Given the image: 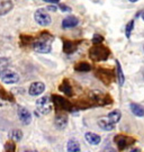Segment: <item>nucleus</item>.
Masks as SVG:
<instances>
[{"label": "nucleus", "mask_w": 144, "mask_h": 152, "mask_svg": "<svg viewBox=\"0 0 144 152\" xmlns=\"http://www.w3.org/2000/svg\"><path fill=\"white\" fill-rule=\"evenodd\" d=\"M52 41H53V36L50 33H42L33 42V49H34L35 52L41 53V54L50 53L51 50H52Z\"/></svg>", "instance_id": "nucleus-1"}, {"label": "nucleus", "mask_w": 144, "mask_h": 152, "mask_svg": "<svg viewBox=\"0 0 144 152\" xmlns=\"http://www.w3.org/2000/svg\"><path fill=\"white\" fill-rule=\"evenodd\" d=\"M110 54L109 50L106 46H104L102 44H95L90 50H89V58L92 61H105L108 59V56Z\"/></svg>", "instance_id": "nucleus-2"}, {"label": "nucleus", "mask_w": 144, "mask_h": 152, "mask_svg": "<svg viewBox=\"0 0 144 152\" xmlns=\"http://www.w3.org/2000/svg\"><path fill=\"white\" fill-rule=\"evenodd\" d=\"M36 109L37 113L42 115H48L53 109V102L50 96H43L36 100Z\"/></svg>", "instance_id": "nucleus-3"}, {"label": "nucleus", "mask_w": 144, "mask_h": 152, "mask_svg": "<svg viewBox=\"0 0 144 152\" xmlns=\"http://www.w3.org/2000/svg\"><path fill=\"white\" fill-rule=\"evenodd\" d=\"M114 141L116 143L118 150H125V149L129 148L131 145H133L136 140L134 137H131V136L118 134V135H116L114 137Z\"/></svg>", "instance_id": "nucleus-4"}, {"label": "nucleus", "mask_w": 144, "mask_h": 152, "mask_svg": "<svg viewBox=\"0 0 144 152\" xmlns=\"http://www.w3.org/2000/svg\"><path fill=\"white\" fill-rule=\"evenodd\" d=\"M51 98H52L53 105L60 110H69V112H71L73 109L72 104L70 103L67 98H63L62 96H59V95H53Z\"/></svg>", "instance_id": "nucleus-5"}, {"label": "nucleus", "mask_w": 144, "mask_h": 152, "mask_svg": "<svg viewBox=\"0 0 144 152\" xmlns=\"http://www.w3.org/2000/svg\"><path fill=\"white\" fill-rule=\"evenodd\" d=\"M34 18H35V22L37 23L38 25H41V26H48L52 22L51 16L48 15V10L44 9V8H39V9L35 11Z\"/></svg>", "instance_id": "nucleus-6"}, {"label": "nucleus", "mask_w": 144, "mask_h": 152, "mask_svg": "<svg viewBox=\"0 0 144 152\" xmlns=\"http://www.w3.org/2000/svg\"><path fill=\"white\" fill-rule=\"evenodd\" d=\"M0 79H1V81L4 82V83L14 85V83H17V82L19 81L20 77H19V75H18L17 72H15V71L7 69L5 72H2V73L0 75Z\"/></svg>", "instance_id": "nucleus-7"}, {"label": "nucleus", "mask_w": 144, "mask_h": 152, "mask_svg": "<svg viewBox=\"0 0 144 152\" xmlns=\"http://www.w3.org/2000/svg\"><path fill=\"white\" fill-rule=\"evenodd\" d=\"M17 115H18V118L24 125H29L32 123V114L31 112L27 108L23 107V106H18L17 108Z\"/></svg>", "instance_id": "nucleus-8"}, {"label": "nucleus", "mask_w": 144, "mask_h": 152, "mask_svg": "<svg viewBox=\"0 0 144 152\" xmlns=\"http://www.w3.org/2000/svg\"><path fill=\"white\" fill-rule=\"evenodd\" d=\"M44 91H45V85L41 81L33 82L32 85L29 86V88H28V94L31 96H34V97L42 95Z\"/></svg>", "instance_id": "nucleus-9"}, {"label": "nucleus", "mask_w": 144, "mask_h": 152, "mask_svg": "<svg viewBox=\"0 0 144 152\" xmlns=\"http://www.w3.org/2000/svg\"><path fill=\"white\" fill-rule=\"evenodd\" d=\"M68 122H69L68 115L63 114V113H59L54 118V125L59 130H64L67 127V125H68Z\"/></svg>", "instance_id": "nucleus-10"}, {"label": "nucleus", "mask_w": 144, "mask_h": 152, "mask_svg": "<svg viewBox=\"0 0 144 152\" xmlns=\"http://www.w3.org/2000/svg\"><path fill=\"white\" fill-rule=\"evenodd\" d=\"M91 97H92V99H94L95 103L99 104L100 106L107 105V104H109L110 102H112L108 95H105V94H102V92H95Z\"/></svg>", "instance_id": "nucleus-11"}, {"label": "nucleus", "mask_w": 144, "mask_h": 152, "mask_svg": "<svg viewBox=\"0 0 144 152\" xmlns=\"http://www.w3.org/2000/svg\"><path fill=\"white\" fill-rule=\"evenodd\" d=\"M85 139L90 145H98L102 142L100 135H98V134L94 133V132H87L85 134Z\"/></svg>", "instance_id": "nucleus-12"}, {"label": "nucleus", "mask_w": 144, "mask_h": 152, "mask_svg": "<svg viewBox=\"0 0 144 152\" xmlns=\"http://www.w3.org/2000/svg\"><path fill=\"white\" fill-rule=\"evenodd\" d=\"M79 24V19L75 16H68L62 20V27L68 29V28H73Z\"/></svg>", "instance_id": "nucleus-13"}, {"label": "nucleus", "mask_w": 144, "mask_h": 152, "mask_svg": "<svg viewBox=\"0 0 144 152\" xmlns=\"http://www.w3.org/2000/svg\"><path fill=\"white\" fill-rule=\"evenodd\" d=\"M14 8V4L11 0H2L0 2V16H5Z\"/></svg>", "instance_id": "nucleus-14"}, {"label": "nucleus", "mask_w": 144, "mask_h": 152, "mask_svg": "<svg viewBox=\"0 0 144 152\" xmlns=\"http://www.w3.org/2000/svg\"><path fill=\"white\" fill-rule=\"evenodd\" d=\"M78 45L69 39H63V52L65 54H72L77 51Z\"/></svg>", "instance_id": "nucleus-15"}, {"label": "nucleus", "mask_w": 144, "mask_h": 152, "mask_svg": "<svg viewBox=\"0 0 144 152\" xmlns=\"http://www.w3.org/2000/svg\"><path fill=\"white\" fill-rule=\"evenodd\" d=\"M98 126L104 131H113L115 129V124H113L107 117L100 118V120L98 121Z\"/></svg>", "instance_id": "nucleus-16"}, {"label": "nucleus", "mask_w": 144, "mask_h": 152, "mask_svg": "<svg viewBox=\"0 0 144 152\" xmlns=\"http://www.w3.org/2000/svg\"><path fill=\"white\" fill-rule=\"evenodd\" d=\"M60 91H62L68 97H71L73 95V90H72V86L70 85V82L68 80H63V82L60 85Z\"/></svg>", "instance_id": "nucleus-17"}, {"label": "nucleus", "mask_w": 144, "mask_h": 152, "mask_svg": "<svg viewBox=\"0 0 144 152\" xmlns=\"http://www.w3.org/2000/svg\"><path fill=\"white\" fill-rule=\"evenodd\" d=\"M67 151L68 152H81V147L79 142L75 139H71L67 143Z\"/></svg>", "instance_id": "nucleus-18"}, {"label": "nucleus", "mask_w": 144, "mask_h": 152, "mask_svg": "<svg viewBox=\"0 0 144 152\" xmlns=\"http://www.w3.org/2000/svg\"><path fill=\"white\" fill-rule=\"evenodd\" d=\"M129 108H131V112L135 116H137V117H143L144 116V107L142 105L136 103H132L129 105Z\"/></svg>", "instance_id": "nucleus-19"}, {"label": "nucleus", "mask_w": 144, "mask_h": 152, "mask_svg": "<svg viewBox=\"0 0 144 152\" xmlns=\"http://www.w3.org/2000/svg\"><path fill=\"white\" fill-rule=\"evenodd\" d=\"M107 118L112 122L113 124H117L122 118V112L119 109H114L109 114L107 115Z\"/></svg>", "instance_id": "nucleus-20"}, {"label": "nucleus", "mask_w": 144, "mask_h": 152, "mask_svg": "<svg viewBox=\"0 0 144 152\" xmlns=\"http://www.w3.org/2000/svg\"><path fill=\"white\" fill-rule=\"evenodd\" d=\"M75 70L77 72H89L91 70V65L88 63V62H78L77 64L75 65Z\"/></svg>", "instance_id": "nucleus-21"}, {"label": "nucleus", "mask_w": 144, "mask_h": 152, "mask_svg": "<svg viewBox=\"0 0 144 152\" xmlns=\"http://www.w3.org/2000/svg\"><path fill=\"white\" fill-rule=\"evenodd\" d=\"M9 139L12 140L14 142H20L23 140V132L18 129H15V130H11L9 132Z\"/></svg>", "instance_id": "nucleus-22"}, {"label": "nucleus", "mask_w": 144, "mask_h": 152, "mask_svg": "<svg viewBox=\"0 0 144 152\" xmlns=\"http://www.w3.org/2000/svg\"><path fill=\"white\" fill-rule=\"evenodd\" d=\"M116 75H117V80L119 86H123L124 82H125V76H124L122 66H121V63H119L118 60L116 61Z\"/></svg>", "instance_id": "nucleus-23"}, {"label": "nucleus", "mask_w": 144, "mask_h": 152, "mask_svg": "<svg viewBox=\"0 0 144 152\" xmlns=\"http://www.w3.org/2000/svg\"><path fill=\"white\" fill-rule=\"evenodd\" d=\"M104 71H105V75H102L100 71L97 70V76L99 77V79L102 81H104L106 85H108V83H110V80H112V75H110V72L108 70H104Z\"/></svg>", "instance_id": "nucleus-24"}, {"label": "nucleus", "mask_w": 144, "mask_h": 152, "mask_svg": "<svg viewBox=\"0 0 144 152\" xmlns=\"http://www.w3.org/2000/svg\"><path fill=\"white\" fill-rule=\"evenodd\" d=\"M9 66V60L7 58H0V75L5 72Z\"/></svg>", "instance_id": "nucleus-25"}, {"label": "nucleus", "mask_w": 144, "mask_h": 152, "mask_svg": "<svg viewBox=\"0 0 144 152\" xmlns=\"http://www.w3.org/2000/svg\"><path fill=\"white\" fill-rule=\"evenodd\" d=\"M5 152H16V144L12 140H9L5 144Z\"/></svg>", "instance_id": "nucleus-26"}, {"label": "nucleus", "mask_w": 144, "mask_h": 152, "mask_svg": "<svg viewBox=\"0 0 144 152\" xmlns=\"http://www.w3.org/2000/svg\"><path fill=\"white\" fill-rule=\"evenodd\" d=\"M133 28H134V19H132V20H129L126 24V27H125V35H126L127 38L131 37V33L133 31Z\"/></svg>", "instance_id": "nucleus-27"}, {"label": "nucleus", "mask_w": 144, "mask_h": 152, "mask_svg": "<svg viewBox=\"0 0 144 152\" xmlns=\"http://www.w3.org/2000/svg\"><path fill=\"white\" fill-rule=\"evenodd\" d=\"M104 42V37H102V35H99V34H95L94 35V37H92V43L94 45L95 44H102Z\"/></svg>", "instance_id": "nucleus-28"}, {"label": "nucleus", "mask_w": 144, "mask_h": 152, "mask_svg": "<svg viewBox=\"0 0 144 152\" xmlns=\"http://www.w3.org/2000/svg\"><path fill=\"white\" fill-rule=\"evenodd\" d=\"M60 9H61L62 11H67V12H68V11H71V8H70V7H68V6H65V5L60 6Z\"/></svg>", "instance_id": "nucleus-29"}, {"label": "nucleus", "mask_w": 144, "mask_h": 152, "mask_svg": "<svg viewBox=\"0 0 144 152\" xmlns=\"http://www.w3.org/2000/svg\"><path fill=\"white\" fill-rule=\"evenodd\" d=\"M56 9H58V8H56L55 6H48V8H46V10H51V11H55Z\"/></svg>", "instance_id": "nucleus-30"}, {"label": "nucleus", "mask_w": 144, "mask_h": 152, "mask_svg": "<svg viewBox=\"0 0 144 152\" xmlns=\"http://www.w3.org/2000/svg\"><path fill=\"white\" fill-rule=\"evenodd\" d=\"M104 152H117V150L114 149V148H108V149H106Z\"/></svg>", "instance_id": "nucleus-31"}, {"label": "nucleus", "mask_w": 144, "mask_h": 152, "mask_svg": "<svg viewBox=\"0 0 144 152\" xmlns=\"http://www.w3.org/2000/svg\"><path fill=\"white\" fill-rule=\"evenodd\" d=\"M129 152H141V150H140L139 148H134V149H132Z\"/></svg>", "instance_id": "nucleus-32"}, {"label": "nucleus", "mask_w": 144, "mask_h": 152, "mask_svg": "<svg viewBox=\"0 0 144 152\" xmlns=\"http://www.w3.org/2000/svg\"><path fill=\"white\" fill-rule=\"evenodd\" d=\"M44 1H48V2H53V4H55V2H59L60 0H44Z\"/></svg>", "instance_id": "nucleus-33"}, {"label": "nucleus", "mask_w": 144, "mask_h": 152, "mask_svg": "<svg viewBox=\"0 0 144 152\" xmlns=\"http://www.w3.org/2000/svg\"><path fill=\"white\" fill-rule=\"evenodd\" d=\"M141 17H142V19L144 20V10L142 11V12H141Z\"/></svg>", "instance_id": "nucleus-34"}, {"label": "nucleus", "mask_w": 144, "mask_h": 152, "mask_svg": "<svg viewBox=\"0 0 144 152\" xmlns=\"http://www.w3.org/2000/svg\"><path fill=\"white\" fill-rule=\"evenodd\" d=\"M25 152H37V151H32V150H26Z\"/></svg>", "instance_id": "nucleus-35"}, {"label": "nucleus", "mask_w": 144, "mask_h": 152, "mask_svg": "<svg viewBox=\"0 0 144 152\" xmlns=\"http://www.w3.org/2000/svg\"><path fill=\"white\" fill-rule=\"evenodd\" d=\"M131 2H136V1H139V0H129Z\"/></svg>", "instance_id": "nucleus-36"}, {"label": "nucleus", "mask_w": 144, "mask_h": 152, "mask_svg": "<svg viewBox=\"0 0 144 152\" xmlns=\"http://www.w3.org/2000/svg\"><path fill=\"white\" fill-rule=\"evenodd\" d=\"M142 76H143V79H144V69H143V71H142Z\"/></svg>", "instance_id": "nucleus-37"}, {"label": "nucleus", "mask_w": 144, "mask_h": 152, "mask_svg": "<svg viewBox=\"0 0 144 152\" xmlns=\"http://www.w3.org/2000/svg\"><path fill=\"white\" fill-rule=\"evenodd\" d=\"M143 50H144V48H143Z\"/></svg>", "instance_id": "nucleus-38"}]
</instances>
